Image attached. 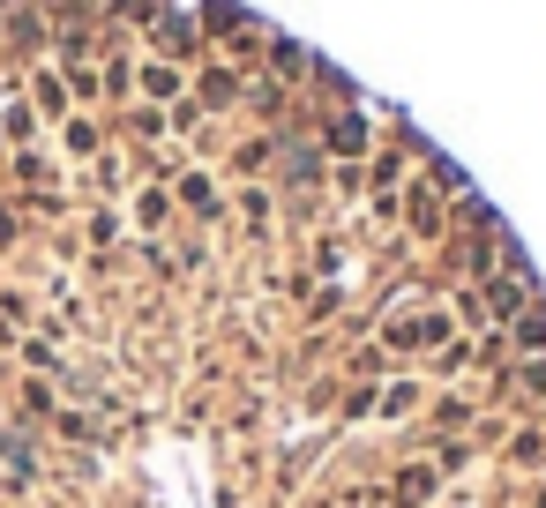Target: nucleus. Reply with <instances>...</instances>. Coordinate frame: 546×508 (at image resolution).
<instances>
[{
	"label": "nucleus",
	"instance_id": "nucleus-1",
	"mask_svg": "<svg viewBox=\"0 0 546 508\" xmlns=\"http://www.w3.org/2000/svg\"><path fill=\"white\" fill-rule=\"evenodd\" d=\"M487 314L517 322V314H524V277H494V284H487Z\"/></svg>",
	"mask_w": 546,
	"mask_h": 508
},
{
	"label": "nucleus",
	"instance_id": "nucleus-2",
	"mask_svg": "<svg viewBox=\"0 0 546 508\" xmlns=\"http://www.w3.org/2000/svg\"><path fill=\"white\" fill-rule=\"evenodd\" d=\"M389 337H397V344H442V337H449V314H419V322H397Z\"/></svg>",
	"mask_w": 546,
	"mask_h": 508
},
{
	"label": "nucleus",
	"instance_id": "nucleus-3",
	"mask_svg": "<svg viewBox=\"0 0 546 508\" xmlns=\"http://www.w3.org/2000/svg\"><path fill=\"white\" fill-rule=\"evenodd\" d=\"M330 150H337V157H360V150H367V120H360V113H345V120L330 127Z\"/></svg>",
	"mask_w": 546,
	"mask_h": 508
},
{
	"label": "nucleus",
	"instance_id": "nucleus-4",
	"mask_svg": "<svg viewBox=\"0 0 546 508\" xmlns=\"http://www.w3.org/2000/svg\"><path fill=\"white\" fill-rule=\"evenodd\" d=\"M427 494H434V464H412V471H397V501H404V508H419Z\"/></svg>",
	"mask_w": 546,
	"mask_h": 508
},
{
	"label": "nucleus",
	"instance_id": "nucleus-5",
	"mask_svg": "<svg viewBox=\"0 0 546 508\" xmlns=\"http://www.w3.org/2000/svg\"><path fill=\"white\" fill-rule=\"evenodd\" d=\"M412 404H419V389H412V381H389V389H382V419H404Z\"/></svg>",
	"mask_w": 546,
	"mask_h": 508
},
{
	"label": "nucleus",
	"instance_id": "nucleus-6",
	"mask_svg": "<svg viewBox=\"0 0 546 508\" xmlns=\"http://www.w3.org/2000/svg\"><path fill=\"white\" fill-rule=\"evenodd\" d=\"M517 344H524V352H546V314H517Z\"/></svg>",
	"mask_w": 546,
	"mask_h": 508
},
{
	"label": "nucleus",
	"instance_id": "nucleus-7",
	"mask_svg": "<svg viewBox=\"0 0 546 508\" xmlns=\"http://www.w3.org/2000/svg\"><path fill=\"white\" fill-rule=\"evenodd\" d=\"M524 381H532V389H546V352L532 359V367H524Z\"/></svg>",
	"mask_w": 546,
	"mask_h": 508
}]
</instances>
